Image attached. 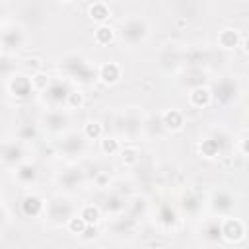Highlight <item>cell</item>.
Listing matches in <instances>:
<instances>
[{"mask_svg":"<svg viewBox=\"0 0 249 249\" xmlns=\"http://www.w3.org/2000/svg\"><path fill=\"white\" fill-rule=\"evenodd\" d=\"M233 196L230 195V193H226V191H218V193H214V196H212V202H210V206H212V210L214 212H218V214H230L231 210H233Z\"/></svg>","mask_w":249,"mask_h":249,"instance_id":"8fae6325","label":"cell"},{"mask_svg":"<svg viewBox=\"0 0 249 249\" xmlns=\"http://www.w3.org/2000/svg\"><path fill=\"white\" fill-rule=\"evenodd\" d=\"M0 158L4 163L8 165H16L23 160V150L19 146V142H14V140H8L0 146Z\"/></svg>","mask_w":249,"mask_h":249,"instance_id":"30bf717a","label":"cell"},{"mask_svg":"<svg viewBox=\"0 0 249 249\" xmlns=\"http://www.w3.org/2000/svg\"><path fill=\"white\" fill-rule=\"evenodd\" d=\"M121 148H119V140L117 138H113V136H105L103 140H101V152L103 154H109V156H113V154H117Z\"/></svg>","mask_w":249,"mask_h":249,"instance_id":"83f0119b","label":"cell"},{"mask_svg":"<svg viewBox=\"0 0 249 249\" xmlns=\"http://www.w3.org/2000/svg\"><path fill=\"white\" fill-rule=\"evenodd\" d=\"M14 68H16V64L12 62V58L6 54H0V78L14 76Z\"/></svg>","mask_w":249,"mask_h":249,"instance_id":"f546056e","label":"cell"},{"mask_svg":"<svg viewBox=\"0 0 249 249\" xmlns=\"http://www.w3.org/2000/svg\"><path fill=\"white\" fill-rule=\"evenodd\" d=\"M198 152H200L204 158H216V156H220V152H222V142H220L218 138H204V140H200V144H198Z\"/></svg>","mask_w":249,"mask_h":249,"instance_id":"ffe728a7","label":"cell"},{"mask_svg":"<svg viewBox=\"0 0 249 249\" xmlns=\"http://www.w3.org/2000/svg\"><path fill=\"white\" fill-rule=\"evenodd\" d=\"M47 212H49V218H51L53 222L60 224V222H66V220L74 214V208H72V204H70L66 198H53V200L49 202Z\"/></svg>","mask_w":249,"mask_h":249,"instance_id":"8992f818","label":"cell"},{"mask_svg":"<svg viewBox=\"0 0 249 249\" xmlns=\"http://www.w3.org/2000/svg\"><path fill=\"white\" fill-rule=\"evenodd\" d=\"M43 208H45V202H43L37 195H27V196L21 200V212H23V216H27V218L39 216V214L43 212Z\"/></svg>","mask_w":249,"mask_h":249,"instance_id":"e0dca14e","label":"cell"},{"mask_svg":"<svg viewBox=\"0 0 249 249\" xmlns=\"http://www.w3.org/2000/svg\"><path fill=\"white\" fill-rule=\"evenodd\" d=\"M0 224H2V210H0Z\"/></svg>","mask_w":249,"mask_h":249,"instance_id":"74e56055","label":"cell"},{"mask_svg":"<svg viewBox=\"0 0 249 249\" xmlns=\"http://www.w3.org/2000/svg\"><path fill=\"white\" fill-rule=\"evenodd\" d=\"M68 93H70V88H68V84L62 82V80H51L49 86L43 89V95H45V99H47L51 105L66 103Z\"/></svg>","mask_w":249,"mask_h":249,"instance_id":"277c9868","label":"cell"},{"mask_svg":"<svg viewBox=\"0 0 249 249\" xmlns=\"http://www.w3.org/2000/svg\"><path fill=\"white\" fill-rule=\"evenodd\" d=\"M31 82H33V88H37V89H45L47 86H49V82H51V78L47 76V74H43V72H37L33 78H31Z\"/></svg>","mask_w":249,"mask_h":249,"instance_id":"836d02e7","label":"cell"},{"mask_svg":"<svg viewBox=\"0 0 249 249\" xmlns=\"http://www.w3.org/2000/svg\"><path fill=\"white\" fill-rule=\"evenodd\" d=\"M88 16H89L93 21L103 23L105 19H109L111 12H109V6H107L103 0H95V2H91V4L88 6Z\"/></svg>","mask_w":249,"mask_h":249,"instance_id":"d6986e66","label":"cell"},{"mask_svg":"<svg viewBox=\"0 0 249 249\" xmlns=\"http://www.w3.org/2000/svg\"><path fill=\"white\" fill-rule=\"evenodd\" d=\"M0 33H2V29H0Z\"/></svg>","mask_w":249,"mask_h":249,"instance_id":"ab89813d","label":"cell"},{"mask_svg":"<svg viewBox=\"0 0 249 249\" xmlns=\"http://www.w3.org/2000/svg\"><path fill=\"white\" fill-rule=\"evenodd\" d=\"M189 101H191V105H195V107H198V109L208 107V105L212 103L210 88H206V86H195V88L191 89V93H189Z\"/></svg>","mask_w":249,"mask_h":249,"instance_id":"9a60e30c","label":"cell"},{"mask_svg":"<svg viewBox=\"0 0 249 249\" xmlns=\"http://www.w3.org/2000/svg\"><path fill=\"white\" fill-rule=\"evenodd\" d=\"M183 208L189 212V214H196L198 208H200V200L195 196V195H187L183 198Z\"/></svg>","mask_w":249,"mask_h":249,"instance_id":"d6a6232c","label":"cell"},{"mask_svg":"<svg viewBox=\"0 0 249 249\" xmlns=\"http://www.w3.org/2000/svg\"><path fill=\"white\" fill-rule=\"evenodd\" d=\"M0 10H2V6H0Z\"/></svg>","mask_w":249,"mask_h":249,"instance_id":"f35d334b","label":"cell"},{"mask_svg":"<svg viewBox=\"0 0 249 249\" xmlns=\"http://www.w3.org/2000/svg\"><path fill=\"white\" fill-rule=\"evenodd\" d=\"M245 235V226L239 218H226L222 220V237L230 243L239 241Z\"/></svg>","mask_w":249,"mask_h":249,"instance_id":"52a82bcc","label":"cell"},{"mask_svg":"<svg viewBox=\"0 0 249 249\" xmlns=\"http://www.w3.org/2000/svg\"><path fill=\"white\" fill-rule=\"evenodd\" d=\"M158 222L160 224H163V226H173L175 222H177V214H175V210L169 206V204H163L161 208H160V212H158Z\"/></svg>","mask_w":249,"mask_h":249,"instance_id":"cb8c5ba5","label":"cell"},{"mask_svg":"<svg viewBox=\"0 0 249 249\" xmlns=\"http://www.w3.org/2000/svg\"><path fill=\"white\" fill-rule=\"evenodd\" d=\"M58 183L66 191H74L84 183V171L82 169H68L58 177Z\"/></svg>","mask_w":249,"mask_h":249,"instance_id":"2e32d148","label":"cell"},{"mask_svg":"<svg viewBox=\"0 0 249 249\" xmlns=\"http://www.w3.org/2000/svg\"><path fill=\"white\" fill-rule=\"evenodd\" d=\"M84 239H91V237H95L97 235V228H95V224H86V228H84V231L80 233Z\"/></svg>","mask_w":249,"mask_h":249,"instance_id":"d590c367","label":"cell"},{"mask_svg":"<svg viewBox=\"0 0 249 249\" xmlns=\"http://www.w3.org/2000/svg\"><path fill=\"white\" fill-rule=\"evenodd\" d=\"M80 216L86 220V224H95L99 220V208L93 206V204H86L82 210H80Z\"/></svg>","mask_w":249,"mask_h":249,"instance_id":"4316f807","label":"cell"},{"mask_svg":"<svg viewBox=\"0 0 249 249\" xmlns=\"http://www.w3.org/2000/svg\"><path fill=\"white\" fill-rule=\"evenodd\" d=\"M16 179H18L21 185H31V183H35V179H37V169H35V165H31V163H21V165H18V169H16Z\"/></svg>","mask_w":249,"mask_h":249,"instance_id":"44dd1931","label":"cell"},{"mask_svg":"<svg viewBox=\"0 0 249 249\" xmlns=\"http://www.w3.org/2000/svg\"><path fill=\"white\" fill-rule=\"evenodd\" d=\"M0 43L6 51H12V49H19L23 45V31L21 27L18 25H10L8 29H4L0 33Z\"/></svg>","mask_w":249,"mask_h":249,"instance_id":"9c48e42d","label":"cell"},{"mask_svg":"<svg viewBox=\"0 0 249 249\" xmlns=\"http://www.w3.org/2000/svg\"><path fill=\"white\" fill-rule=\"evenodd\" d=\"M239 41H241V37L235 29H224L218 35V45L222 49H235L239 45Z\"/></svg>","mask_w":249,"mask_h":249,"instance_id":"7402d4cb","label":"cell"},{"mask_svg":"<svg viewBox=\"0 0 249 249\" xmlns=\"http://www.w3.org/2000/svg\"><path fill=\"white\" fill-rule=\"evenodd\" d=\"M103 206H105V210H107V212H113V214H115V212H121V210L124 208V200H123L121 196L113 195V196H109V198L105 200V204H103Z\"/></svg>","mask_w":249,"mask_h":249,"instance_id":"4dcf8cb0","label":"cell"},{"mask_svg":"<svg viewBox=\"0 0 249 249\" xmlns=\"http://www.w3.org/2000/svg\"><path fill=\"white\" fill-rule=\"evenodd\" d=\"M103 2H105V0H103Z\"/></svg>","mask_w":249,"mask_h":249,"instance_id":"60d3db41","label":"cell"},{"mask_svg":"<svg viewBox=\"0 0 249 249\" xmlns=\"http://www.w3.org/2000/svg\"><path fill=\"white\" fill-rule=\"evenodd\" d=\"M43 123H45V126H47L51 132H60V130L68 124V115L62 113V111H58V109H54V111H49V113L43 117Z\"/></svg>","mask_w":249,"mask_h":249,"instance_id":"7c38bea8","label":"cell"},{"mask_svg":"<svg viewBox=\"0 0 249 249\" xmlns=\"http://www.w3.org/2000/svg\"><path fill=\"white\" fill-rule=\"evenodd\" d=\"M202 237L208 241V243H216L222 239V220L218 218H210L202 224V230H200Z\"/></svg>","mask_w":249,"mask_h":249,"instance_id":"5bb4252c","label":"cell"},{"mask_svg":"<svg viewBox=\"0 0 249 249\" xmlns=\"http://www.w3.org/2000/svg\"><path fill=\"white\" fill-rule=\"evenodd\" d=\"M35 136H37L35 124H29V123L19 124V128H18V138H19V140H31V138H35Z\"/></svg>","mask_w":249,"mask_h":249,"instance_id":"1f68e13d","label":"cell"},{"mask_svg":"<svg viewBox=\"0 0 249 249\" xmlns=\"http://www.w3.org/2000/svg\"><path fill=\"white\" fill-rule=\"evenodd\" d=\"M66 103H68V107L76 109V107H80V105L84 103V95H82L80 91H72V89H70V93H68V97H66Z\"/></svg>","mask_w":249,"mask_h":249,"instance_id":"e575fe53","label":"cell"},{"mask_svg":"<svg viewBox=\"0 0 249 249\" xmlns=\"http://www.w3.org/2000/svg\"><path fill=\"white\" fill-rule=\"evenodd\" d=\"M93 39H95L97 45H109V43L115 39V29H113L111 25L101 23V25L93 31Z\"/></svg>","mask_w":249,"mask_h":249,"instance_id":"603a6c76","label":"cell"},{"mask_svg":"<svg viewBox=\"0 0 249 249\" xmlns=\"http://www.w3.org/2000/svg\"><path fill=\"white\" fill-rule=\"evenodd\" d=\"M183 123H185V119L179 109H167L161 115V124L167 130H179V128H183Z\"/></svg>","mask_w":249,"mask_h":249,"instance_id":"ac0fdd59","label":"cell"},{"mask_svg":"<svg viewBox=\"0 0 249 249\" xmlns=\"http://www.w3.org/2000/svg\"><path fill=\"white\" fill-rule=\"evenodd\" d=\"M121 160L124 165H134V163H138L140 154L136 148H124V150H121Z\"/></svg>","mask_w":249,"mask_h":249,"instance_id":"f1b7e54d","label":"cell"},{"mask_svg":"<svg viewBox=\"0 0 249 249\" xmlns=\"http://www.w3.org/2000/svg\"><path fill=\"white\" fill-rule=\"evenodd\" d=\"M60 68H62L70 78L80 80V82H84V84L93 82L95 76H97V72H95V70H93L82 56H78V54L66 56V58L60 62Z\"/></svg>","mask_w":249,"mask_h":249,"instance_id":"7a4b0ae2","label":"cell"},{"mask_svg":"<svg viewBox=\"0 0 249 249\" xmlns=\"http://www.w3.org/2000/svg\"><path fill=\"white\" fill-rule=\"evenodd\" d=\"M121 74H123V70H121V66L117 62H103L99 66V70H97V78L101 82H105V84L119 82L121 80Z\"/></svg>","mask_w":249,"mask_h":249,"instance_id":"4fadbf2b","label":"cell"},{"mask_svg":"<svg viewBox=\"0 0 249 249\" xmlns=\"http://www.w3.org/2000/svg\"><path fill=\"white\" fill-rule=\"evenodd\" d=\"M237 91H239V86H237V82L233 78H222V80H218L212 86L210 95H212V101L214 103L228 105V103H231L235 99Z\"/></svg>","mask_w":249,"mask_h":249,"instance_id":"3957f363","label":"cell"},{"mask_svg":"<svg viewBox=\"0 0 249 249\" xmlns=\"http://www.w3.org/2000/svg\"><path fill=\"white\" fill-rule=\"evenodd\" d=\"M60 2H66V4H68V2H72V0H60Z\"/></svg>","mask_w":249,"mask_h":249,"instance_id":"8d00e7d4","label":"cell"},{"mask_svg":"<svg viewBox=\"0 0 249 249\" xmlns=\"http://www.w3.org/2000/svg\"><path fill=\"white\" fill-rule=\"evenodd\" d=\"M66 228H68L70 233L80 235V233L84 231V228H86V220H84L82 216H74V214H72V216L66 220Z\"/></svg>","mask_w":249,"mask_h":249,"instance_id":"484cf974","label":"cell"},{"mask_svg":"<svg viewBox=\"0 0 249 249\" xmlns=\"http://www.w3.org/2000/svg\"><path fill=\"white\" fill-rule=\"evenodd\" d=\"M84 150H86V140H84L82 134H76V132H74V134H68V136L62 140V144H60V152H62L64 156H68V158L82 156Z\"/></svg>","mask_w":249,"mask_h":249,"instance_id":"ba28073f","label":"cell"},{"mask_svg":"<svg viewBox=\"0 0 249 249\" xmlns=\"http://www.w3.org/2000/svg\"><path fill=\"white\" fill-rule=\"evenodd\" d=\"M119 37L128 47H136V45L144 43V39L148 37V23H146V19L140 18V16H130V18L123 19L121 27H119Z\"/></svg>","mask_w":249,"mask_h":249,"instance_id":"6da1fadb","label":"cell"},{"mask_svg":"<svg viewBox=\"0 0 249 249\" xmlns=\"http://www.w3.org/2000/svg\"><path fill=\"white\" fill-rule=\"evenodd\" d=\"M103 136V126L97 123V121H89L84 124V138H89V140H97Z\"/></svg>","mask_w":249,"mask_h":249,"instance_id":"d4e9b609","label":"cell"},{"mask_svg":"<svg viewBox=\"0 0 249 249\" xmlns=\"http://www.w3.org/2000/svg\"><path fill=\"white\" fill-rule=\"evenodd\" d=\"M8 88H10V93H12L14 97H18V99H27V97L33 93V89H35L31 78H27V76H23V74H14V76H10Z\"/></svg>","mask_w":249,"mask_h":249,"instance_id":"5b68a950","label":"cell"}]
</instances>
